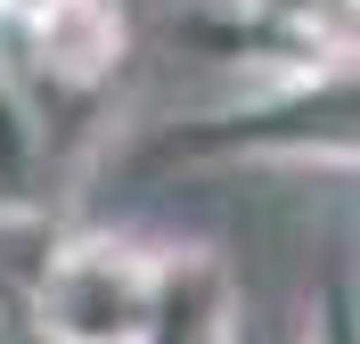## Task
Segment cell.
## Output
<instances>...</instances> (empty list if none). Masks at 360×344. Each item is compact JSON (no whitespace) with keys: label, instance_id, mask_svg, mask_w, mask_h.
Segmentation results:
<instances>
[{"label":"cell","instance_id":"6da1fadb","mask_svg":"<svg viewBox=\"0 0 360 344\" xmlns=\"http://www.w3.org/2000/svg\"><path fill=\"white\" fill-rule=\"evenodd\" d=\"M156 156H180V164H205V156H319V164H352L360 172V66L287 74L254 107H229V115L164 132Z\"/></svg>","mask_w":360,"mask_h":344},{"label":"cell","instance_id":"7a4b0ae2","mask_svg":"<svg viewBox=\"0 0 360 344\" xmlns=\"http://www.w3.org/2000/svg\"><path fill=\"white\" fill-rule=\"evenodd\" d=\"M164 303V254L123 238H58L33 271V320L49 344H139Z\"/></svg>","mask_w":360,"mask_h":344},{"label":"cell","instance_id":"3957f363","mask_svg":"<svg viewBox=\"0 0 360 344\" xmlns=\"http://www.w3.org/2000/svg\"><path fill=\"white\" fill-rule=\"evenodd\" d=\"M139 344H238L229 271L205 246H164V303Z\"/></svg>","mask_w":360,"mask_h":344},{"label":"cell","instance_id":"277c9868","mask_svg":"<svg viewBox=\"0 0 360 344\" xmlns=\"http://www.w3.org/2000/svg\"><path fill=\"white\" fill-rule=\"evenodd\" d=\"M25 42H33V66L58 74V82H98V74L123 58V8L115 0H58L49 17L25 25Z\"/></svg>","mask_w":360,"mask_h":344},{"label":"cell","instance_id":"5b68a950","mask_svg":"<svg viewBox=\"0 0 360 344\" xmlns=\"http://www.w3.org/2000/svg\"><path fill=\"white\" fill-rule=\"evenodd\" d=\"M25 197H33V123L0 91V213H17Z\"/></svg>","mask_w":360,"mask_h":344},{"label":"cell","instance_id":"8992f818","mask_svg":"<svg viewBox=\"0 0 360 344\" xmlns=\"http://www.w3.org/2000/svg\"><path fill=\"white\" fill-rule=\"evenodd\" d=\"M58 0H0V17H17V25H33V17H49Z\"/></svg>","mask_w":360,"mask_h":344}]
</instances>
